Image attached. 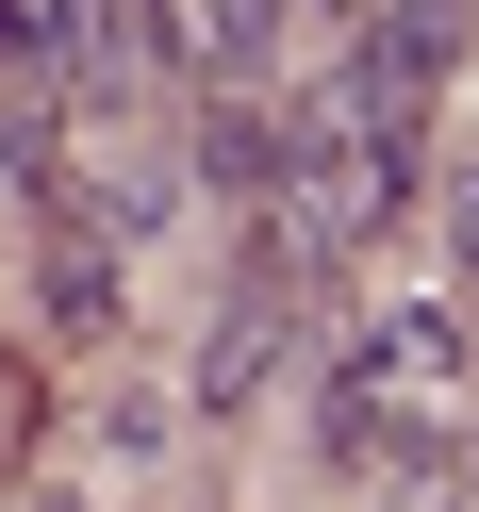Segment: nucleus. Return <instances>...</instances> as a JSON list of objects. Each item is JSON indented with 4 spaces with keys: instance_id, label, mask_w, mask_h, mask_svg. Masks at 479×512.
<instances>
[{
    "instance_id": "obj_4",
    "label": "nucleus",
    "mask_w": 479,
    "mask_h": 512,
    "mask_svg": "<svg viewBox=\"0 0 479 512\" xmlns=\"http://www.w3.org/2000/svg\"><path fill=\"white\" fill-rule=\"evenodd\" d=\"M281 149H298V133H281L265 100H215V133H199V166H215V182H281Z\"/></svg>"
},
{
    "instance_id": "obj_2",
    "label": "nucleus",
    "mask_w": 479,
    "mask_h": 512,
    "mask_svg": "<svg viewBox=\"0 0 479 512\" xmlns=\"http://www.w3.org/2000/svg\"><path fill=\"white\" fill-rule=\"evenodd\" d=\"M380 199H397V149H364V133L314 116V133L281 149V265H331L347 232H380Z\"/></svg>"
},
{
    "instance_id": "obj_1",
    "label": "nucleus",
    "mask_w": 479,
    "mask_h": 512,
    "mask_svg": "<svg viewBox=\"0 0 479 512\" xmlns=\"http://www.w3.org/2000/svg\"><path fill=\"white\" fill-rule=\"evenodd\" d=\"M446 430H463V314H446V298H397L364 347H347L331 446H347V463H364V446H380V463H413V446H446Z\"/></svg>"
},
{
    "instance_id": "obj_3",
    "label": "nucleus",
    "mask_w": 479,
    "mask_h": 512,
    "mask_svg": "<svg viewBox=\"0 0 479 512\" xmlns=\"http://www.w3.org/2000/svg\"><path fill=\"white\" fill-rule=\"evenodd\" d=\"M446 50H463V0H397L364 34V67H347V100H331V133H364V149H413V116H430V83H446Z\"/></svg>"
},
{
    "instance_id": "obj_5",
    "label": "nucleus",
    "mask_w": 479,
    "mask_h": 512,
    "mask_svg": "<svg viewBox=\"0 0 479 512\" xmlns=\"http://www.w3.org/2000/svg\"><path fill=\"white\" fill-rule=\"evenodd\" d=\"M50 314H67V331H116V265H83V248H67V265H50Z\"/></svg>"
}]
</instances>
